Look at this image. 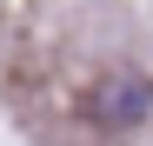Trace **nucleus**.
<instances>
[{"label":"nucleus","instance_id":"1","mask_svg":"<svg viewBox=\"0 0 153 146\" xmlns=\"http://www.w3.org/2000/svg\"><path fill=\"white\" fill-rule=\"evenodd\" d=\"M87 113H93V126H140V119L153 113V80H146L140 66L100 73L93 93H87Z\"/></svg>","mask_w":153,"mask_h":146}]
</instances>
